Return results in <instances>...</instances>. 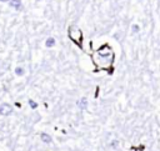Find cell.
<instances>
[{
	"label": "cell",
	"mask_w": 160,
	"mask_h": 151,
	"mask_svg": "<svg viewBox=\"0 0 160 151\" xmlns=\"http://www.w3.org/2000/svg\"><path fill=\"white\" fill-rule=\"evenodd\" d=\"M69 37L78 45L81 46V30L76 26H70L69 27Z\"/></svg>",
	"instance_id": "cell-1"
},
{
	"label": "cell",
	"mask_w": 160,
	"mask_h": 151,
	"mask_svg": "<svg viewBox=\"0 0 160 151\" xmlns=\"http://www.w3.org/2000/svg\"><path fill=\"white\" fill-rule=\"evenodd\" d=\"M11 112H12V107H11L9 104L4 102V104L0 105V115H2V116H9Z\"/></svg>",
	"instance_id": "cell-2"
},
{
	"label": "cell",
	"mask_w": 160,
	"mask_h": 151,
	"mask_svg": "<svg viewBox=\"0 0 160 151\" xmlns=\"http://www.w3.org/2000/svg\"><path fill=\"white\" fill-rule=\"evenodd\" d=\"M10 1V6L16 9V10H21L22 6H21V1L20 0H9Z\"/></svg>",
	"instance_id": "cell-3"
},
{
	"label": "cell",
	"mask_w": 160,
	"mask_h": 151,
	"mask_svg": "<svg viewBox=\"0 0 160 151\" xmlns=\"http://www.w3.org/2000/svg\"><path fill=\"white\" fill-rule=\"evenodd\" d=\"M40 139H41V141L42 142H45V144H50L51 142V136L50 135H48L46 132H42V134H40Z\"/></svg>",
	"instance_id": "cell-4"
},
{
	"label": "cell",
	"mask_w": 160,
	"mask_h": 151,
	"mask_svg": "<svg viewBox=\"0 0 160 151\" xmlns=\"http://www.w3.org/2000/svg\"><path fill=\"white\" fill-rule=\"evenodd\" d=\"M78 106H79L80 109H86V106H88V100H86L85 97L80 99V100L78 101Z\"/></svg>",
	"instance_id": "cell-5"
},
{
	"label": "cell",
	"mask_w": 160,
	"mask_h": 151,
	"mask_svg": "<svg viewBox=\"0 0 160 151\" xmlns=\"http://www.w3.org/2000/svg\"><path fill=\"white\" fill-rule=\"evenodd\" d=\"M45 45H46L48 47H52V46L55 45V39H54V37H48Z\"/></svg>",
	"instance_id": "cell-6"
},
{
	"label": "cell",
	"mask_w": 160,
	"mask_h": 151,
	"mask_svg": "<svg viewBox=\"0 0 160 151\" xmlns=\"http://www.w3.org/2000/svg\"><path fill=\"white\" fill-rule=\"evenodd\" d=\"M24 72H25V71H24V69H22V67H20V66H18V67L15 69V74H16L18 76H22V75H24Z\"/></svg>",
	"instance_id": "cell-7"
},
{
	"label": "cell",
	"mask_w": 160,
	"mask_h": 151,
	"mask_svg": "<svg viewBox=\"0 0 160 151\" xmlns=\"http://www.w3.org/2000/svg\"><path fill=\"white\" fill-rule=\"evenodd\" d=\"M29 105H30L32 109H36V107H38V104H36L35 101H32V100H29Z\"/></svg>",
	"instance_id": "cell-8"
},
{
	"label": "cell",
	"mask_w": 160,
	"mask_h": 151,
	"mask_svg": "<svg viewBox=\"0 0 160 151\" xmlns=\"http://www.w3.org/2000/svg\"><path fill=\"white\" fill-rule=\"evenodd\" d=\"M132 31L134 32H138L139 31V26L138 25H132Z\"/></svg>",
	"instance_id": "cell-9"
},
{
	"label": "cell",
	"mask_w": 160,
	"mask_h": 151,
	"mask_svg": "<svg viewBox=\"0 0 160 151\" xmlns=\"http://www.w3.org/2000/svg\"><path fill=\"white\" fill-rule=\"evenodd\" d=\"M118 145H119V141H116V140H114V141H112V144H111V146H112V147H118Z\"/></svg>",
	"instance_id": "cell-10"
},
{
	"label": "cell",
	"mask_w": 160,
	"mask_h": 151,
	"mask_svg": "<svg viewBox=\"0 0 160 151\" xmlns=\"http://www.w3.org/2000/svg\"><path fill=\"white\" fill-rule=\"evenodd\" d=\"M0 1H2V2H6V1H9V0H0Z\"/></svg>",
	"instance_id": "cell-11"
}]
</instances>
